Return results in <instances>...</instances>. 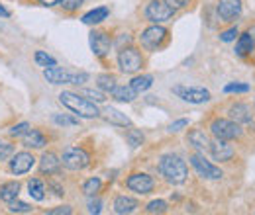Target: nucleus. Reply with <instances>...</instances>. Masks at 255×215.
Listing matches in <instances>:
<instances>
[{
	"mask_svg": "<svg viewBox=\"0 0 255 215\" xmlns=\"http://www.w3.org/2000/svg\"><path fill=\"white\" fill-rule=\"evenodd\" d=\"M159 172L173 186L185 184L189 178V166L179 154H163L159 158Z\"/></svg>",
	"mask_w": 255,
	"mask_h": 215,
	"instance_id": "nucleus-1",
	"label": "nucleus"
},
{
	"mask_svg": "<svg viewBox=\"0 0 255 215\" xmlns=\"http://www.w3.org/2000/svg\"><path fill=\"white\" fill-rule=\"evenodd\" d=\"M59 102L63 104L69 112H73L79 118L85 120H95L100 118V110L96 106V102H91L89 98H83L75 92H61L59 94Z\"/></svg>",
	"mask_w": 255,
	"mask_h": 215,
	"instance_id": "nucleus-2",
	"label": "nucleus"
},
{
	"mask_svg": "<svg viewBox=\"0 0 255 215\" xmlns=\"http://www.w3.org/2000/svg\"><path fill=\"white\" fill-rule=\"evenodd\" d=\"M43 76L47 82L51 84H83L89 80V74L87 72H79V71H65L61 67H49L43 71Z\"/></svg>",
	"mask_w": 255,
	"mask_h": 215,
	"instance_id": "nucleus-3",
	"label": "nucleus"
},
{
	"mask_svg": "<svg viewBox=\"0 0 255 215\" xmlns=\"http://www.w3.org/2000/svg\"><path fill=\"white\" fill-rule=\"evenodd\" d=\"M118 67L122 72L126 74H135L143 69V57H141V51L128 45L124 49L118 51Z\"/></svg>",
	"mask_w": 255,
	"mask_h": 215,
	"instance_id": "nucleus-4",
	"label": "nucleus"
},
{
	"mask_svg": "<svg viewBox=\"0 0 255 215\" xmlns=\"http://www.w3.org/2000/svg\"><path fill=\"white\" fill-rule=\"evenodd\" d=\"M210 133L216 139H224V141H234L244 135L240 123H236L234 120H224V118H216L210 123Z\"/></svg>",
	"mask_w": 255,
	"mask_h": 215,
	"instance_id": "nucleus-5",
	"label": "nucleus"
},
{
	"mask_svg": "<svg viewBox=\"0 0 255 215\" xmlns=\"http://www.w3.org/2000/svg\"><path fill=\"white\" fill-rule=\"evenodd\" d=\"M167 35H169V31L165 30L163 26H159V24H155V26H149L147 30L141 31L139 43H141V47L145 51H157L165 45Z\"/></svg>",
	"mask_w": 255,
	"mask_h": 215,
	"instance_id": "nucleus-6",
	"label": "nucleus"
},
{
	"mask_svg": "<svg viewBox=\"0 0 255 215\" xmlns=\"http://www.w3.org/2000/svg\"><path fill=\"white\" fill-rule=\"evenodd\" d=\"M189 160H191V166L196 170V174H198L200 178H206V180H220L224 176L222 170H220L218 166H214L210 160H206L202 153L191 154Z\"/></svg>",
	"mask_w": 255,
	"mask_h": 215,
	"instance_id": "nucleus-7",
	"label": "nucleus"
},
{
	"mask_svg": "<svg viewBox=\"0 0 255 215\" xmlns=\"http://www.w3.org/2000/svg\"><path fill=\"white\" fill-rule=\"evenodd\" d=\"M61 164L69 170H83L91 164V156L81 147H67L61 156Z\"/></svg>",
	"mask_w": 255,
	"mask_h": 215,
	"instance_id": "nucleus-8",
	"label": "nucleus"
},
{
	"mask_svg": "<svg viewBox=\"0 0 255 215\" xmlns=\"http://www.w3.org/2000/svg\"><path fill=\"white\" fill-rule=\"evenodd\" d=\"M177 10H173L165 0H151L147 6H145V18L153 24H163V22H169L173 20Z\"/></svg>",
	"mask_w": 255,
	"mask_h": 215,
	"instance_id": "nucleus-9",
	"label": "nucleus"
},
{
	"mask_svg": "<svg viewBox=\"0 0 255 215\" xmlns=\"http://www.w3.org/2000/svg\"><path fill=\"white\" fill-rule=\"evenodd\" d=\"M89 43H91V49H93L95 57L104 59V57H108V53H110L112 37H110L106 31L95 30V31H91V35H89Z\"/></svg>",
	"mask_w": 255,
	"mask_h": 215,
	"instance_id": "nucleus-10",
	"label": "nucleus"
},
{
	"mask_svg": "<svg viewBox=\"0 0 255 215\" xmlns=\"http://www.w3.org/2000/svg\"><path fill=\"white\" fill-rule=\"evenodd\" d=\"M126 186H128V190H131V192H135V194H139V196H145V194L153 192L155 182H153V178H151L149 174H145V172H133V174L128 176Z\"/></svg>",
	"mask_w": 255,
	"mask_h": 215,
	"instance_id": "nucleus-11",
	"label": "nucleus"
},
{
	"mask_svg": "<svg viewBox=\"0 0 255 215\" xmlns=\"http://www.w3.org/2000/svg\"><path fill=\"white\" fill-rule=\"evenodd\" d=\"M173 92L177 94L183 102H189V104H204L212 98V94L206 88H196V86H175Z\"/></svg>",
	"mask_w": 255,
	"mask_h": 215,
	"instance_id": "nucleus-12",
	"label": "nucleus"
},
{
	"mask_svg": "<svg viewBox=\"0 0 255 215\" xmlns=\"http://www.w3.org/2000/svg\"><path fill=\"white\" fill-rule=\"evenodd\" d=\"M242 16V0H220L218 2V18L220 22L232 24Z\"/></svg>",
	"mask_w": 255,
	"mask_h": 215,
	"instance_id": "nucleus-13",
	"label": "nucleus"
},
{
	"mask_svg": "<svg viewBox=\"0 0 255 215\" xmlns=\"http://www.w3.org/2000/svg\"><path fill=\"white\" fill-rule=\"evenodd\" d=\"M35 164V158L32 153L28 151H22V153H16L10 160V172L16 174V176H22L26 172H30Z\"/></svg>",
	"mask_w": 255,
	"mask_h": 215,
	"instance_id": "nucleus-14",
	"label": "nucleus"
},
{
	"mask_svg": "<svg viewBox=\"0 0 255 215\" xmlns=\"http://www.w3.org/2000/svg\"><path fill=\"white\" fill-rule=\"evenodd\" d=\"M208 151H210V154H212V158H214V160H220V162H228V160H232V156L236 154L234 147H232L228 141H224V139L210 141Z\"/></svg>",
	"mask_w": 255,
	"mask_h": 215,
	"instance_id": "nucleus-15",
	"label": "nucleus"
},
{
	"mask_svg": "<svg viewBox=\"0 0 255 215\" xmlns=\"http://www.w3.org/2000/svg\"><path fill=\"white\" fill-rule=\"evenodd\" d=\"M230 120H234L240 125H252L254 118H252V108L244 102H236L230 106Z\"/></svg>",
	"mask_w": 255,
	"mask_h": 215,
	"instance_id": "nucleus-16",
	"label": "nucleus"
},
{
	"mask_svg": "<svg viewBox=\"0 0 255 215\" xmlns=\"http://www.w3.org/2000/svg\"><path fill=\"white\" fill-rule=\"evenodd\" d=\"M59 168H61V158L57 156L55 153H43L41 156V160H39V170H41V174H57L59 172Z\"/></svg>",
	"mask_w": 255,
	"mask_h": 215,
	"instance_id": "nucleus-17",
	"label": "nucleus"
},
{
	"mask_svg": "<svg viewBox=\"0 0 255 215\" xmlns=\"http://www.w3.org/2000/svg\"><path fill=\"white\" fill-rule=\"evenodd\" d=\"M254 49H255V39L252 37V33L250 31L240 33L238 39H236V55L238 57H248V55H252Z\"/></svg>",
	"mask_w": 255,
	"mask_h": 215,
	"instance_id": "nucleus-18",
	"label": "nucleus"
},
{
	"mask_svg": "<svg viewBox=\"0 0 255 215\" xmlns=\"http://www.w3.org/2000/svg\"><path fill=\"white\" fill-rule=\"evenodd\" d=\"M22 145L28 147V149H43L47 145V139H45V135L39 129H32L30 127V131L22 137Z\"/></svg>",
	"mask_w": 255,
	"mask_h": 215,
	"instance_id": "nucleus-19",
	"label": "nucleus"
},
{
	"mask_svg": "<svg viewBox=\"0 0 255 215\" xmlns=\"http://www.w3.org/2000/svg\"><path fill=\"white\" fill-rule=\"evenodd\" d=\"M137 208H139L137 200H133V198H129V196H118V198L114 200V212L118 215L133 214Z\"/></svg>",
	"mask_w": 255,
	"mask_h": 215,
	"instance_id": "nucleus-20",
	"label": "nucleus"
},
{
	"mask_svg": "<svg viewBox=\"0 0 255 215\" xmlns=\"http://www.w3.org/2000/svg\"><path fill=\"white\" fill-rule=\"evenodd\" d=\"M189 143H191V147H194L198 153H204L210 147V139H208V135L202 129H191L189 131Z\"/></svg>",
	"mask_w": 255,
	"mask_h": 215,
	"instance_id": "nucleus-21",
	"label": "nucleus"
},
{
	"mask_svg": "<svg viewBox=\"0 0 255 215\" xmlns=\"http://www.w3.org/2000/svg\"><path fill=\"white\" fill-rule=\"evenodd\" d=\"M108 16H110V8L98 6V8H93L91 12H87V14L83 16V24H87V26H96V24L104 22Z\"/></svg>",
	"mask_w": 255,
	"mask_h": 215,
	"instance_id": "nucleus-22",
	"label": "nucleus"
},
{
	"mask_svg": "<svg viewBox=\"0 0 255 215\" xmlns=\"http://www.w3.org/2000/svg\"><path fill=\"white\" fill-rule=\"evenodd\" d=\"M104 120L108 123H112V125H118V127H129L131 122H129V118H128L126 114H122L120 110H116V108H106L104 110Z\"/></svg>",
	"mask_w": 255,
	"mask_h": 215,
	"instance_id": "nucleus-23",
	"label": "nucleus"
},
{
	"mask_svg": "<svg viewBox=\"0 0 255 215\" xmlns=\"http://www.w3.org/2000/svg\"><path fill=\"white\" fill-rule=\"evenodd\" d=\"M112 98H116L118 102H133L135 98H137V92L131 88V86H126V84H116L114 88H112Z\"/></svg>",
	"mask_w": 255,
	"mask_h": 215,
	"instance_id": "nucleus-24",
	"label": "nucleus"
},
{
	"mask_svg": "<svg viewBox=\"0 0 255 215\" xmlns=\"http://www.w3.org/2000/svg\"><path fill=\"white\" fill-rule=\"evenodd\" d=\"M20 194V184L18 182H4L0 186V202L10 204L12 200H16Z\"/></svg>",
	"mask_w": 255,
	"mask_h": 215,
	"instance_id": "nucleus-25",
	"label": "nucleus"
},
{
	"mask_svg": "<svg viewBox=\"0 0 255 215\" xmlns=\"http://www.w3.org/2000/svg\"><path fill=\"white\" fill-rule=\"evenodd\" d=\"M151 84H153V76H151V74H137V76H133L131 82H129V86H131L137 94L149 90Z\"/></svg>",
	"mask_w": 255,
	"mask_h": 215,
	"instance_id": "nucleus-26",
	"label": "nucleus"
},
{
	"mask_svg": "<svg viewBox=\"0 0 255 215\" xmlns=\"http://www.w3.org/2000/svg\"><path fill=\"white\" fill-rule=\"evenodd\" d=\"M28 194L32 196V200H35V202H43V198H45V184L39 178H30L28 180Z\"/></svg>",
	"mask_w": 255,
	"mask_h": 215,
	"instance_id": "nucleus-27",
	"label": "nucleus"
},
{
	"mask_svg": "<svg viewBox=\"0 0 255 215\" xmlns=\"http://www.w3.org/2000/svg\"><path fill=\"white\" fill-rule=\"evenodd\" d=\"M102 190V180L100 178H89L85 184H83V194L89 196V198H95L96 194Z\"/></svg>",
	"mask_w": 255,
	"mask_h": 215,
	"instance_id": "nucleus-28",
	"label": "nucleus"
},
{
	"mask_svg": "<svg viewBox=\"0 0 255 215\" xmlns=\"http://www.w3.org/2000/svg\"><path fill=\"white\" fill-rule=\"evenodd\" d=\"M96 86L102 92H112V88L116 86V78L112 74H98L96 76Z\"/></svg>",
	"mask_w": 255,
	"mask_h": 215,
	"instance_id": "nucleus-29",
	"label": "nucleus"
},
{
	"mask_svg": "<svg viewBox=\"0 0 255 215\" xmlns=\"http://www.w3.org/2000/svg\"><path fill=\"white\" fill-rule=\"evenodd\" d=\"M143 139H145V137H143V133H141L139 129H128L126 131L128 145L133 147V149H135V147H141V145H143Z\"/></svg>",
	"mask_w": 255,
	"mask_h": 215,
	"instance_id": "nucleus-30",
	"label": "nucleus"
},
{
	"mask_svg": "<svg viewBox=\"0 0 255 215\" xmlns=\"http://www.w3.org/2000/svg\"><path fill=\"white\" fill-rule=\"evenodd\" d=\"M8 212L10 214H30L32 212V206L26 204V202H18V198H16V200H12L8 204Z\"/></svg>",
	"mask_w": 255,
	"mask_h": 215,
	"instance_id": "nucleus-31",
	"label": "nucleus"
},
{
	"mask_svg": "<svg viewBox=\"0 0 255 215\" xmlns=\"http://www.w3.org/2000/svg\"><path fill=\"white\" fill-rule=\"evenodd\" d=\"M224 92L226 94H246L250 92V84H244V82H230L224 86Z\"/></svg>",
	"mask_w": 255,
	"mask_h": 215,
	"instance_id": "nucleus-32",
	"label": "nucleus"
},
{
	"mask_svg": "<svg viewBox=\"0 0 255 215\" xmlns=\"http://www.w3.org/2000/svg\"><path fill=\"white\" fill-rule=\"evenodd\" d=\"M145 212L147 214H165L167 212V202L165 200H153L145 206Z\"/></svg>",
	"mask_w": 255,
	"mask_h": 215,
	"instance_id": "nucleus-33",
	"label": "nucleus"
},
{
	"mask_svg": "<svg viewBox=\"0 0 255 215\" xmlns=\"http://www.w3.org/2000/svg\"><path fill=\"white\" fill-rule=\"evenodd\" d=\"M83 96H87L91 102H96V104L106 102V94L102 92L100 88H98V90H95V88H85V90H83Z\"/></svg>",
	"mask_w": 255,
	"mask_h": 215,
	"instance_id": "nucleus-34",
	"label": "nucleus"
},
{
	"mask_svg": "<svg viewBox=\"0 0 255 215\" xmlns=\"http://www.w3.org/2000/svg\"><path fill=\"white\" fill-rule=\"evenodd\" d=\"M35 63L39 65V67H45V69H49V67H55L57 63L53 57H49L45 51H35Z\"/></svg>",
	"mask_w": 255,
	"mask_h": 215,
	"instance_id": "nucleus-35",
	"label": "nucleus"
},
{
	"mask_svg": "<svg viewBox=\"0 0 255 215\" xmlns=\"http://www.w3.org/2000/svg\"><path fill=\"white\" fill-rule=\"evenodd\" d=\"M53 123H57L61 127H73V125H79V120L63 116V114H53Z\"/></svg>",
	"mask_w": 255,
	"mask_h": 215,
	"instance_id": "nucleus-36",
	"label": "nucleus"
},
{
	"mask_svg": "<svg viewBox=\"0 0 255 215\" xmlns=\"http://www.w3.org/2000/svg\"><path fill=\"white\" fill-rule=\"evenodd\" d=\"M83 2L85 0H59V6L63 8L65 12H75V10H79L83 6Z\"/></svg>",
	"mask_w": 255,
	"mask_h": 215,
	"instance_id": "nucleus-37",
	"label": "nucleus"
},
{
	"mask_svg": "<svg viewBox=\"0 0 255 215\" xmlns=\"http://www.w3.org/2000/svg\"><path fill=\"white\" fill-rule=\"evenodd\" d=\"M28 131H30V123L22 122V123H18V125H14V127L10 129V135H12V137H24Z\"/></svg>",
	"mask_w": 255,
	"mask_h": 215,
	"instance_id": "nucleus-38",
	"label": "nucleus"
},
{
	"mask_svg": "<svg viewBox=\"0 0 255 215\" xmlns=\"http://www.w3.org/2000/svg\"><path fill=\"white\" fill-rule=\"evenodd\" d=\"M238 35H240V31H238V28L234 26V28H230V30L222 31V33H220V39H222L224 43H230V41H236Z\"/></svg>",
	"mask_w": 255,
	"mask_h": 215,
	"instance_id": "nucleus-39",
	"label": "nucleus"
},
{
	"mask_svg": "<svg viewBox=\"0 0 255 215\" xmlns=\"http://www.w3.org/2000/svg\"><path fill=\"white\" fill-rule=\"evenodd\" d=\"M12 153H14V147H12L8 141H0V160L10 158Z\"/></svg>",
	"mask_w": 255,
	"mask_h": 215,
	"instance_id": "nucleus-40",
	"label": "nucleus"
},
{
	"mask_svg": "<svg viewBox=\"0 0 255 215\" xmlns=\"http://www.w3.org/2000/svg\"><path fill=\"white\" fill-rule=\"evenodd\" d=\"M185 127H189V120H187V118H181V120H175V122L169 125V131H171V133H179V131H183Z\"/></svg>",
	"mask_w": 255,
	"mask_h": 215,
	"instance_id": "nucleus-41",
	"label": "nucleus"
},
{
	"mask_svg": "<svg viewBox=\"0 0 255 215\" xmlns=\"http://www.w3.org/2000/svg\"><path fill=\"white\" fill-rule=\"evenodd\" d=\"M173 10H181V8H187L191 4V0H165Z\"/></svg>",
	"mask_w": 255,
	"mask_h": 215,
	"instance_id": "nucleus-42",
	"label": "nucleus"
},
{
	"mask_svg": "<svg viewBox=\"0 0 255 215\" xmlns=\"http://www.w3.org/2000/svg\"><path fill=\"white\" fill-rule=\"evenodd\" d=\"M102 212V202L95 198V200H91L89 202V214H100Z\"/></svg>",
	"mask_w": 255,
	"mask_h": 215,
	"instance_id": "nucleus-43",
	"label": "nucleus"
},
{
	"mask_svg": "<svg viewBox=\"0 0 255 215\" xmlns=\"http://www.w3.org/2000/svg\"><path fill=\"white\" fill-rule=\"evenodd\" d=\"M47 214H49V215H71V214H73V210H71V206H61V208L49 210Z\"/></svg>",
	"mask_w": 255,
	"mask_h": 215,
	"instance_id": "nucleus-44",
	"label": "nucleus"
},
{
	"mask_svg": "<svg viewBox=\"0 0 255 215\" xmlns=\"http://www.w3.org/2000/svg\"><path fill=\"white\" fill-rule=\"evenodd\" d=\"M124 43H126V45H131V35H129V33H122V35L118 37L116 47H118V49H124Z\"/></svg>",
	"mask_w": 255,
	"mask_h": 215,
	"instance_id": "nucleus-45",
	"label": "nucleus"
},
{
	"mask_svg": "<svg viewBox=\"0 0 255 215\" xmlns=\"http://www.w3.org/2000/svg\"><path fill=\"white\" fill-rule=\"evenodd\" d=\"M37 2H41L43 6H55V4H59V0H37Z\"/></svg>",
	"mask_w": 255,
	"mask_h": 215,
	"instance_id": "nucleus-46",
	"label": "nucleus"
},
{
	"mask_svg": "<svg viewBox=\"0 0 255 215\" xmlns=\"http://www.w3.org/2000/svg\"><path fill=\"white\" fill-rule=\"evenodd\" d=\"M0 16H2V18H10V12H8V10H6L2 4H0Z\"/></svg>",
	"mask_w": 255,
	"mask_h": 215,
	"instance_id": "nucleus-47",
	"label": "nucleus"
},
{
	"mask_svg": "<svg viewBox=\"0 0 255 215\" xmlns=\"http://www.w3.org/2000/svg\"><path fill=\"white\" fill-rule=\"evenodd\" d=\"M254 108H255V106H254Z\"/></svg>",
	"mask_w": 255,
	"mask_h": 215,
	"instance_id": "nucleus-48",
	"label": "nucleus"
}]
</instances>
